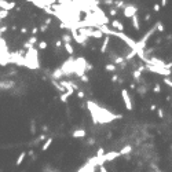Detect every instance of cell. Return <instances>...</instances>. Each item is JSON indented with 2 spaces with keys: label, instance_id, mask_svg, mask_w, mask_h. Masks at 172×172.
<instances>
[{
  "label": "cell",
  "instance_id": "6da1fadb",
  "mask_svg": "<svg viewBox=\"0 0 172 172\" xmlns=\"http://www.w3.org/2000/svg\"><path fill=\"white\" fill-rule=\"evenodd\" d=\"M138 14V7L134 4H125L123 8V15L125 18H132L134 15Z\"/></svg>",
  "mask_w": 172,
  "mask_h": 172
},
{
  "label": "cell",
  "instance_id": "7a4b0ae2",
  "mask_svg": "<svg viewBox=\"0 0 172 172\" xmlns=\"http://www.w3.org/2000/svg\"><path fill=\"white\" fill-rule=\"evenodd\" d=\"M121 97H123L124 105H125V109L127 110H132V101H131V95H130V92H128L127 88L121 90Z\"/></svg>",
  "mask_w": 172,
  "mask_h": 172
},
{
  "label": "cell",
  "instance_id": "3957f363",
  "mask_svg": "<svg viewBox=\"0 0 172 172\" xmlns=\"http://www.w3.org/2000/svg\"><path fill=\"white\" fill-rule=\"evenodd\" d=\"M13 88H15V81L8 80V79L0 80V91H8V90H13Z\"/></svg>",
  "mask_w": 172,
  "mask_h": 172
},
{
  "label": "cell",
  "instance_id": "277c9868",
  "mask_svg": "<svg viewBox=\"0 0 172 172\" xmlns=\"http://www.w3.org/2000/svg\"><path fill=\"white\" fill-rule=\"evenodd\" d=\"M70 30H72V35H70L72 39H73L74 41L77 43V44H80V46H87V39L84 37V36L79 35L76 29H70Z\"/></svg>",
  "mask_w": 172,
  "mask_h": 172
},
{
  "label": "cell",
  "instance_id": "5b68a950",
  "mask_svg": "<svg viewBox=\"0 0 172 172\" xmlns=\"http://www.w3.org/2000/svg\"><path fill=\"white\" fill-rule=\"evenodd\" d=\"M15 8V3L14 2H7V0H0V10L4 11H10Z\"/></svg>",
  "mask_w": 172,
  "mask_h": 172
},
{
  "label": "cell",
  "instance_id": "8992f818",
  "mask_svg": "<svg viewBox=\"0 0 172 172\" xmlns=\"http://www.w3.org/2000/svg\"><path fill=\"white\" fill-rule=\"evenodd\" d=\"M109 23L111 25V29H113V30L120 32V33H123V32H124V25L118 21V19H113V21H110Z\"/></svg>",
  "mask_w": 172,
  "mask_h": 172
},
{
  "label": "cell",
  "instance_id": "52a82bcc",
  "mask_svg": "<svg viewBox=\"0 0 172 172\" xmlns=\"http://www.w3.org/2000/svg\"><path fill=\"white\" fill-rule=\"evenodd\" d=\"M109 44H110V36H105V37H103L102 44H101V48H99V51H101V54H106V53H107V48H109Z\"/></svg>",
  "mask_w": 172,
  "mask_h": 172
},
{
  "label": "cell",
  "instance_id": "ba28073f",
  "mask_svg": "<svg viewBox=\"0 0 172 172\" xmlns=\"http://www.w3.org/2000/svg\"><path fill=\"white\" fill-rule=\"evenodd\" d=\"M36 43H37V37H36V36H32V37H30L29 40H28L26 43H23V48H25V50L33 48Z\"/></svg>",
  "mask_w": 172,
  "mask_h": 172
},
{
  "label": "cell",
  "instance_id": "9c48e42d",
  "mask_svg": "<svg viewBox=\"0 0 172 172\" xmlns=\"http://www.w3.org/2000/svg\"><path fill=\"white\" fill-rule=\"evenodd\" d=\"M51 77H53V80H57V81H61L62 77H63V73H62V70L59 69H55L53 73H51Z\"/></svg>",
  "mask_w": 172,
  "mask_h": 172
},
{
  "label": "cell",
  "instance_id": "30bf717a",
  "mask_svg": "<svg viewBox=\"0 0 172 172\" xmlns=\"http://www.w3.org/2000/svg\"><path fill=\"white\" fill-rule=\"evenodd\" d=\"M63 48H65V51L67 53V55L69 57H73L74 55V47L72 46V43H65V44H62Z\"/></svg>",
  "mask_w": 172,
  "mask_h": 172
},
{
  "label": "cell",
  "instance_id": "8fae6325",
  "mask_svg": "<svg viewBox=\"0 0 172 172\" xmlns=\"http://www.w3.org/2000/svg\"><path fill=\"white\" fill-rule=\"evenodd\" d=\"M131 23H132V26L135 28V30H141V22H139L138 14H136V15H134V17L131 18Z\"/></svg>",
  "mask_w": 172,
  "mask_h": 172
},
{
  "label": "cell",
  "instance_id": "7c38bea8",
  "mask_svg": "<svg viewBox=\"0 0 172 172\" xmlns=\"http://www.w3.org/2000/svg\"><path fill=\"white\" fill-rule=\"evenodd\" d=\"M87 135V132H85V130H83V128H80V130H76L73 134H72V136L73 138H84Z\"/></svg>",
  "mask_w": 172,
  "mask_h": 172
},
{
  "label": "cell",
  "instance_id": "4fadbf2b",
  "mask_svg": "<svg viewBox=\"0 0 172 172\" xmlns=\"http://www.w3.org/2000/svg\"><path fill=\"white\" fill-rule=\"evenodd\" d=\"M131 150H132V146H131V145H127V146H124L123 149L118 151V153H120V156H124V154L131 153Z\"/></svg>",
  "mask_w": 172,
  "mask_h": 172
},
{
  "label": "cell",
  "instance_id": "5bb4252c",
  "mask_svg": "<svg viewBox=\"0 0 172 172\" xmlns=\"http://www.w3.org/2000/svg\"><path fill=\"white\" fill-rule=\"evenodd\" d=\"M25 157H26V153L25 151H22V153H19V156H18V158H17V161H15V165L17 167H19L22 164V161L25 160Z\"/></svg>",
  "mask_w": 172,
  "mask_h": 172
},
{
  "label": "cell",
  "instance_id": "9a60e30c",
  "mask_svg": "<svg viewBox=\"0 0 172 172\" xmlns=\"http://www.w3.org/2000/svg\"><path fill=\"white\" fill-rule=\"evenodd\" d=\"M114 8L116 10H120V8H124V6H125V2L124 0H114Z\"/></svg>",
  "mask_w": 172,
  "mask_h": 172
},
{
  "label": "cell",
  "instance_id": "2e32d148",
  "mask_svg": "<svg viewBox=\"0 0 172 172\" xmlns=\"http://www.w3.org/2000/svg\"><path fill=\"white\" fill-rule=\"evenodd\" d=\"M91 37H94V39H102L103 37V33L99 29H94L92 33H91Z\"/></svg>",
  "mask_w": 172,
  "mask_h": 172
},
{
  "label": "cell",
  "instance_id": "e0dca14e",
  "mask_svg": "<svg viewBox=\"0 0 172 172\" xmlns=\"http://www.w3.org/2000/svg\"><path fill=\"white\" fill-rule=\"evenodd\" d=\"M61 41H62V44H65V43H72V36L67 35V33H63Z\"/></svg>",
  "mask_w": 172,
  "mask_h": 172
},
{
  "label": "cell",
  "instance_id": "ac0fdd59",
  "mask_svg": "<svg viewBox=\"0 0 172 172\" xmlns=\"http://www.w3.org/2000/svg\"><path fill=\"white\" fill-rule=\"evenodd\" d=\"M51 143H53V138H48V139H47V141L44 142V145L41 146V150H43V151L48 150V147L51 146Z\"/></svg>",
  "mask_w": 172,
  "mask_h": 172
},
{
  "label": "cell",
  "instance_id": "d6986e66",
  "mask_svg": "<svg viewBox=\"0 0 172 172\" xmlns=\"http://www.w3.org/2000/svg\"><path fill=\"white\" fill-rule=\"evenodd\" d=\"M105 70H107V72H113V73H114V72L117 70V66L113 65V63H106V65H105Z\"/></svg>",
  "mask_w": 172,
  "mask_h": 172
},
{
  "label": "cell",
  "instance_id": "ffe728a7",
  "mask_svg": "<svg viewBox=\"0 0 172 172\" xmlns=\"http://www.w3.org/2000/svg\"><path fill=\"white\" fill-rule=\"evenodd\" d=\"M37 47H39V50H46L48 47V43L46 40H41V41H37Z\"/></svg>",
  "mask_w": 172,
  "mask_h": 172
},
{
  "label": "cell",
  "instance_id": "44dd1931",
  "mask_svg": "<svg viewBox=\"0 0 172 172\" xmlns=\"http://www.w3.org/2000/svg\"><path fill=\"white\" fill-rule=\"evenodd\" d=\"M139 92V95H145L146 92H147V88H146V85H141V87H136L135 88Z\"/></svg>",
  "mask_w": 172,
  "mask_h": 172
},
{
  "label": "cell",
  "instance_id": "7402d4cb",
  "mask_svg": "<svg viewBox=\"0 0 172 172\" xmlns=\"http://www.w3.org/2000/svg\"><path fill=\"white\" fill-rule=\"evenodd\" d=\"M69 97H70V95L67 94L66 91H65V92H63V94H61V102L66 103V102H67V98H69Z\"/></svg>",
  "mask_w": 172,
  "mask_h": 172
},
{
  "label": "cell",
  "instance_id": "603a6c76",
  "mask_svg": "<svg viewBox=\"0 0 172 172\" xmlns=\"http://www.w3.org/2000/svg\"><path fill=\"white\" fill-rule=\"evenodd\" d=\"M30 134L32 135L36 134V123H35V120H32V121H30Z\"/></svg>",
  "mask_w": 172,
  "mask_h": 172
},
{
  "label": "cell",
  "instance_id": "cb8c5ba5",
  "mask_svg": "<svg viewBox=\"0 0 172 172\" xmlns=\"http://www.w3.org/2000/svg\"><path fill=\"white\" fill-rule=\"evenodd\" d=\"M103 154H105V150H103V147H99L98 151H97V156H95V157H97V158H101Z\"/></svg>",
  "mask_w": 172,
  "mask_h": 172
},
{
  "label": "cell",
  "instance_id": "d4e9b609",
  "mask_svg": "<svg viewBox=\"0 0 172 172\" xmlns=\"http://www.w3.org/2000/svg\"><path fill=\"white\" fill-rule=\"evenodd\" d=\"M99 3H102V4H106V6H113L114 0H99Z\"/></svg>",
  "mask_w": 172,
  "mask_h": 172
},
{
  "label": "cell",
  "instance_id": "484cf974",
  "mask_svg": "<svg viewBox=\"0 0 172 172\" xmlns=\"http://www.w3.org/2000/svg\"><path fill=\"white\" fill-rule=\"evenodd\" d=\"M76 95H77V98H79V99H84V98H85V94H84L81 90L76 91Z\"/></svg>",
  "mask_w": 172,
  "mask_h": 172
},
{
  "label": "cell",
  "instance_id": "4316f807",
  "mask_svg": "<svg viewBox=\"0 0 172 172\" xmlns=\"http://www.w3.org/2000/svg\"><path fill=\"white\" fill-rule=\"evenodd\" d=\"M117 14H118V10H116L114 7H113V8H110V10H109V15H110V17H116Z\"/></svg>",
  "mask_w": 172,
  "mask_h": 172
},
{
  "label": "cell",
  "instance_id": "83f0119b",
  "mask_svg": "<svg viewBox=\"0 0 172 172\" xmlns=\"http://www.w3.org/2000/svg\"><path fill=\"white\" fill-rule=\"evenodd\" d=\"M80 79V81H83V83H88L90 81V79H88V76L87 74H83L81 77H79Z\"/></svg>",
  "mask_w": 172,
  "mask_h": 172
},
{
  "label": "cell",
  "instance_id": "f1b7e54d",
  "mask_svg": "<svg viewBox=\"0 0 172 172\" xmlns=\"http://www.w3.org/2000/svg\"><path fill=\"white\" fill-rule=\"evenodd\" d=\"M118 79H120V76H118L117 73H113V74H111V81H113V83H117Z\"/></svg>",
  "mask_w": 172,
  "mask_h": 172
},
{
  "label": "cell",
  "instance_id": "f546056e",
  "mask_svg": "<svg viewBox=\"0 0 172 172\" xmlns=\"http://www.w3.org/2000/svg\"><path fill=\"white\" fill-rule=\"evenodd\" d=\"M54 47H55V48H61V47H62V41H61V40H55V41H54Z\"/></svg>",
  "mask_w": 172,
  "mask_h": 172
},
{
  "label": "cell",
  "instance_id": "4dcf8cb0",
  "mask_svg": "<svg viewBox=\"0 0 172 172\" xmlns=\"http://www.w3.org/2000/svg\"><path fill=\"white\" fill-rule=\"evenodd\" d=\"M47 29H48V26H47L46 23H43V25H41V26L39 28V30L41 32V33H46V30H47Z\"/></svg>",
  "mask_w": 172,
  "mask_h": 172
},
{
  "label": "cell",
  "instance_id": "1f68e13d",
  "mask_svg": "<svg viewBox=\"0 0 172 172\" xmlns=\"http://www.w3.org/2000/svg\"><path fill=\"white\" fill-rule=\"evenodd\" d=\"M153 91H154L156 94H160V92H161V87H160V84H156L154 88H153Z\"/></svg>",
  "mask_w": 172,
  "mask_h": 172
},
{
  "label": "cell",
  "instance_id": "d6a6232c",
  "mask_svg": "<svg viewBox=\"0 0 172 172\" xmlns=\"http://www.w3.org/2000/svg\"><path fill=\"white\" fill-rule=\"evenodd\" d=\"M164 83H165L168 87H172V81H171L169 77H165V79H164Z\"/></svg>",
  "mask_w": 172,
  "mask_h": 172
},
{
  "label": "cell",
  "instance_id": "836d02e7",
  "mask_svg": "<svg viewBox=\"0 0 172 172\" xmlns=\"http://www.w3.org/2000/svg\"><path fill=\"white\" fill-rule=\"evenodd\" d=\"M160 8H161V7H160V4H154V6H153V11H154V13H158Z\"/></svg>",
  "mask_w": 172,
  "mask_h": 172
},
{
  "label": "cell",
  "instance_id": "e575fe53",
  "mask_svg": "<svg viewBox=\"0 0 172 172\" xmlns=\"http://www.w3.org/2000/svg\"><path fill=\"white\" fill-rule=\"evenodd\" d=\"M30 33L33 35V36H36V35L39 33V28H33V29H32V32H30Z\"/></svg>",
  "mask_w": 172,
  "mask_h": 172
},
{
  "label": "cell",
  "instance_id": "d590c367",
  "mask_svg": "<svg viewBox=\"0 0 172 172\" xmlns=\"http://www.w3.org/2000/svg\"><path fill=\"white\" fill-rule=\"evenodd\" d=\"M87 143H88V145H91V146H92L94 143H95V139H94V138H90V139H87Z\"/></svg>",
  "mask_w": 172,
  "mask_h": 172
},
{
  "label": "cell",
  "instance_id": "8d00e7d4",
  "mask_svg": "<svg viewBox=\"0 0 172 172\" xmlns=\"http://www.w3.org/2000/svg\"><path fill=\"white\" fill-rule=\"evenodd\" d=\"M19 32H21L22 35H26V33H28V28L23 26V28H21V29H19Z\"/></svg>",
  "mask_w": 172,
  "mask_h": 172
},
{
  "label": "cell",
  "instance_id": "74e56055",
  "mask_svg": "<svg viewBox=\"0 0 172 172\" xmlns=\"http://www.w3.org/2000/svg\"><path fill=\"white\" fill-rule=\"evenodd\" d=\"M157 111H158V117H160V118H162V117H164V111H162V109H157Z\"/></svg>",
  "mask_w": 172,
  "mask_h": 172
},
{
  "label": "cell",
  "instance_id": "f35d334b",
  "mask_svg": "<svg viewBox=\"0 0 172 172\" xmlns=\"http://www.w3.org/2000/svg\"><path fill=\"white\" fill-rule=\"evenodd\" d=\"M150 19H151V14H146V15H145V21H146V22H149Z\"/></svg>",
  "mask_w": 172,
  "mask_h": 172
},
{
  "label": "cell",
  "instance_id": "ab89813d",
  "mask_svg": "<svg viewBox=\"0 0 172 172\" xmlns=\"http://www.w3.org/2000/svg\"><path fill=\"white\" fill-rule=\"evenodd\" d=\"M161 41H162V37H161V36L156 39V44H161Z\"/></svg>",
  "mask_w": 172,
  "mask_h": 172
},
{
  "label": "cell",
  "instance_id": "60d3db41",
  "mask_svg": "<svg viewBox=\"0 0 172 172\" xmlns=\"http://www.w3.org/2000/svg\"><path fill=\"white\" fill-rule=\"evenodd\" d=\"M168 3V0H161V4H160V7H165Z\"/></svg>",
  "mask_w": 172,
  "mask_h": 172
},
{
  "label": "cell",
  "instance_id": "b9f144b4",
  "mask_svg": "<svg viewBox=\"0 0 172 172\" xmlns=\"http://www.w3.org/2000/svg\"><path fill=\"white\" fill-rule=\"evenodd\" d=\"M130 88H131V90H135V88H136V84H135V83H131V84H130Z\"/></svg>",
  "mask_w": 172,
  "mask_h": 172
},
{
  "label": "cell",
  "instance_id": "7bdbcfd3",
  "mask_svg": "<svg viewBox=\"0 0 172 172\" xmlns=\"http://www.w3.org/2000/svg\"><path fill=\"white\" fill-rule=\"evenodd\" d=\"M99 169H101V172H107V169L105 168V165H101V167H99Z\"/></svg>",
  "mask_w": 172,
  "mask_h": 172
},
{
  "label": "cell",
  "instance_id": "ee69618b",
  "mask_svg": "<svg viewBox=\"0 0 172 172\" xmlns=\"http://www.w3.org/2000/svg\"><path fill=\"white\" fill-rule=\"evenodd\" d=\"M150 110H151V111L157 110V106H156V105H151V106H150Z\"/></svg>",
  "mask_w": 172,
  "mask_h": 172
}]
</instances>
